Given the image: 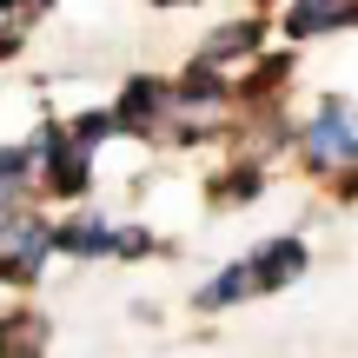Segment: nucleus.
Instances as JSON below:
<instances>
[{
	"instance_id": "6e6552de",
	"label": "nucleus",
	"mask_w": 358,
	"mask_h": 358,
	"mask_svg": "<svg viewBox=\"0 0 358 358\" xmlns=\"http://www.w3.org/2000/svg\"><path fill=\"white\" fill-rule=\"evenodd\" d=\"M60 245H66V252H113V232H106L100 219H80V226L60 232Z\"/></svg>"
},
{
	"instance_id": "1a4fd4ad",
	"label": "nucleus",
	"mask_w": 358,
	"mask_h": 358,
	"mask_svg": "<svg viewBox=\"0 0 358 358\" xmlns=\"http://www.w3.org/2000/svg\"><path fill=\"white\" fill-rule=\"evenodd\" d=\"M20 173H27V153H0V199L20 186Z\"/></svg>"
},
{
	"instance_id": "f257e3e1",
	"label": "nucleus",
	"mask_w": 358,
	"mask_h": 358,
	"mask_svg": "<svg viewBox=\"0 0 358 358\" xmlns=\"http://www.w3.org/2000/svg\"><path fill=\"white\" fill-rule=\"evenodd\" d=\"M306 153L319 159V166H352V153H358V127H352V113H345L338 100L306 127Z\"/></svg>"
},
{
	"instance_id": "423d86ee",
	"label": "nucleus",
	"mask_w": 358,
	"mask_h": 358,
	"mask_svg": "<svg viewBox=\"0 0 358 358\" xmlns=\"http://www.w3.org/2000/svg\"><path fill=\"white\" fill-rule=\"evenodd\" d=\"M252 285H259V279H252V266H232V272H219V279L199 292V306H232V299L252 292Z\"/></svg>"
},
{
	"instance_id": "0eeeda50",
	"label": "nucleus",
	"mask_w": 358,
	"mask_h": 358,
	"mask_svg": "<svg viewBox=\"0 0 358 358\" xmlns=\"http://www.w3.org/2000/svg\"><path fill=\"white\" fill-rule=\"evenodd\" d=\"M338 20H352L345 0H325V7H292V34H325V27H338Z\"/></svg>"
},
{
	"instance_id": "f03ea898",
	"label": "nucleus",
	"mask_w": 358,
	"mask_h": 358,
	"mask_svg": "<svg viewBox=\"0 0 358 358\" xmlns=\"http://www.w3.org/2000/svg\"><path fill=\"white\" fill-rule=\"evenodd\" d=\"M40 259H47V232H40V226H27V219H7V226H0V272L27 279Z\"/></svg>"
},
{
	"instance_id": "39448f33",
	"label": "nucleus",
	"mask_w": 358,
	"mask_h": 358,
	"mask_svg": "<svg viewBox=\"0 0 358 358\" xmlns=\"http://www.w3.org/2000/svg\"><path fill=\"white\" fill-rule=\"evenodd\" d=\"M40 338H47L40 319H7V325H0V358H34Z\"/></svg>"
},
{
	"instance_id": "20e7f679",
	"label": "nucleus",
	"mask_w": 358,
	"mask_h": 358,
	"mask_svg": "<svg viewBox=\"0 0 358 358\" xmlns=\"http://www.w3.org/2000/svg\"><path fill=\"white\" fill-rule=\"evenodd\" d=\"M153 113H159V87H153V80H133V87H127V100H120V113H106V120L140 133V120H153Z\"/></svg>"
},
{
	"instance_id": "7ed1b4c3",
	"label": "nucleus",
	"mask_w": 358,
	"mask_h": 358,
	"mask_svg": "<svg viewBox=\"0 0 358 358\" xmlns=\"http://www.w3.org/2000/svg\"><path fill=\"white\" fill-rule=\"evenodd\" d=\"M299 266H306V245H299V239H279L266 259H252V279L259 285H279V279H292Z\"/></svg>"
}]
</instances>
